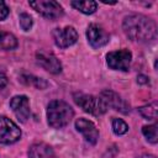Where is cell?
<instances>
[{"instance_id": "20", "label": "cell", "mask_w": 158, "mask_h": 158, "mask_svg": "<svg viewBox=\"0 0 158 158\" xmlns=\"http://www.w3.org/2000/svg\"><path fill=\"white\" fill-rule=\"evenodd\" d=\"M19 21H20V26H21V28H22L23 31H30V30H31L33 21H32V17H31L28 14H26V12L20 14Z\"/></svg>"}, {"instance_id": "13", "label": "cell", "mask_w": 158, "mask_h": 158, "mask_svg": "<svg viewBox=\"0 0 158 158\" xmlns=\"http://www.w3.org/2000/svg\"><path fill=\"white\" fill-rule=\"evenodd\" d=\"M28 158H57V156L49 144L44 142H37L30 147Z\"/></svg>"}, {"instance_id": "4", "label": "cell", "mask_w": 158, "mask_h": 158, "mask_svg": "<svg viewBox=\"0 0 158 158\" xmlns=\"http://www.w3.org/2000/svg\"><path fill=\"white\" fill-rule=\"evenodd\" d=\"M28 4L35 11H37L40 15L48 20H57L64 14L63 7L59 5V2L54 0H36L28 1Z\"/></svg>"}, {"instance_id": "12", "label": "cell", "mask_w": 158, "mask_h": 158, "mask_svg": "<svg viewBox=\"0 0 158 158\" xmlns=\"http://www.w3.org/2000/svg\"><path fill=\"white\" fill-rule=\"evenodd\" d=\"M75 128L78 132H80L85 141L89 143V144H96L98 139H99V130L96 128L95 123L90 120H86L84 117H80V118H77L75 120Z\"/></svg>"}, {"instance_id": "21", "label": "cell", "mask_w": 158, "mask_h": 158, "mask_svg": "<svg viewBox=\"0 0 158 158\" xmlns=\"http://www.w3.org/2000/svg\"><path fill=\"white\" fill-rule=\"evenodd\" d=\"M9 12H10V10H9L7 5L5 4V1L0 0V21L5 20L9 16Z\"/></svg>"}, {"instance_id": "2", "label": "cell", "mask_w": 158, "mask_h": 158, "mask_svg": "<svg viewBox=\"0 0 158 158\" xmlns=\"http://www.w3.org/2000/svg\"><path fill=\"white\" fill-rule=\"evenodd\" d=\"M74 110L63 100H53L47 106V121L53 128H63L72 121Z\"/></svg>"}, {"instance_id": "3", "label": "cell", "mask_w": 158, "mask_h": 158, "mask_svg": "<svg viewBox=\"0 0 158 158\" xmlns=\"http://www.w3.org/2000/svg\"><path fill=\"white\" fill-rule=\"evenodd\" d=\"M74 101L78 106L83 109V111L93 115V116H101L107 111V106L102 101L100 96H94L83 93H75L73 95Z\"/></svg>"}, {"instance_id": "5", "label": "cell", "mask_w": 158, "mask_h": 158, "mask_svg": "<svg viewBox=\"0 0 158 158\" xmlns=\"http://www.w3.org/2000/svg\"><path fill=\"white\" fill-rule=\"evenodd\" d=\"M20 127L9 117L0 116V143L1 144H12L21 138Z\"/></svg>"}, {"instance_id": "17", "label": "cell", "mask_w": 158, "mask_h": 158, "mask_svg": "<svg viewBox=\"0 0 158 158\" xmlns=\"http://www.w3.org/2000/svg\"><path fill=\"white\" fill-rule=\"evenodd\" d=\"M21 81L25 83L26 85H32V86H35V88H37L40 90H42V89H44V88L48 86V83L44 79L38 78V77H35V75H31V74L30 75L28 74L21 75Z\"/></svg>"}, {"instance_id": "18", "label": "cell", "mask_w": 158, "mask_h": 158, "mask_svg": "<svg viewBox=\"0 0 158 158\" xmlns=\"http://www.w3.org/2000/svg\"><path fill=\"white\" fill-rule=\"evenodd\" d=\"M142 135L146 137V139L152 143L156 144L158 142V130H157V125H146L142 127Z\"/></svg>"}, {"instance_id": "14", "label": "cell", "mask_w": 158, "mask_h": 158, "mask_svg": "<svg viewBox=\"0 0 158 158\" xmlns=\"http://www.w3.org/2000/svg\"><path fill=\"white\" fill-rule=\"evenodd\" d=\"M19 42L16 40V37L10 33V32H0V49L4 51H12L15 48H17Z\"/></svg>"}, {"instance_id": "8", "label": "cell", "mask_w": 158, "mask_h": 158, "mask_svg": "<svg viewBox=\"0 0 158 158\" xmlns=\"http://www.w3.org/2000/svg\"><path fill=\"white\" fill-rule=\"evenodd\" d=\"M54 43L59 48H67L73 46L78 41V32L73 26H65L64 28H54L52 31Z\"/></svg>"}, {"instance_id": "15", "label": "cell", "mask_w": 158, "mask_h": 158, "mask_svg": "<svg viewBox=\"0 0 158 158\" xmlns=\"http://www.w3.org/2000/svg\"><path fill=\"white\" fill-rule=\"evenodd\" d=\"M70 5H72L75 10L80 11V12H83V14H85V15H91V14H94V12L96 11V9H98V2H96V1H93V0H86V1H72Z\"/></svg>"}, {"instance_id": "7", "label": "cell", "mask_w": 158, "mask_h": 158, "mask_svg": "<svg viewBox=\"0 0 158 158\" xmlns=\"http://www.w3.org/2000/svg\"><path fill=\"white\" fill-rule=\"evenodd\" d=\"M99 96L102 99V101L105 102L107 109L110 107V109H112L115 111H118L121 114H125V115L131 111L130 104L125 99H122L121 95H118L117 93H115L112 90H109V89L102 90Z\"/></svg>"}, {"instance_id": "10", "label": "cell", "mask_w": 158, "mask_h": 158, "mask_svg": "<svg viewBox=\"0 0 158 158\" xmlns=\"http://www.w3.org/2000/svg\"><path fill=\"white\" fill-rule=\"evenodd\" d=\"M36 60L37 63L51 74H59L62 72V63L60 60L51 52L46 51H38L36 53Z\"/></svg>"}, {"instance_id": "11", "label": "cell", "mask_w": 158, "mask_h": 158, "mask_svg": "<svg viewBox=\"0 0 158 158\" xmlns=\"http://www.w3.org/2000/svg\"><path fill=\"white\" fill-rule=\"evenodd\" d=\"M10 107L15 114V116L21 122H26L28 120L31 115V110H30V100L26 95H16L11 98Z\"/></svg>"}, {"instance_id": "19", "label": "cell", "mask_w": 158, "mask_h": 158, "mask_svg": "<svg viewBox=\"0 0 158 158\" xmlns=\"http://www.w3.org/2000/svg\"><path fill=\"white\" fill-rule=\"evenodd\" d=\"M111 126H112V131L115 135L117 136H121V135H125L127 131H128V125L122 120V118H112V122H111Z\"/></svg>"}, {"instance_id": "1", "label": "cell", "mask_w": 158, "mask_h": 158, "mask_svg": "<svg viewBox=\"0 0 158 158\" xmlns=\"http://www.w3.org/2000/svg\"><path fill=\"white\" fill-rule=\"evenodd\" d=\"M122 30L131 41L141 43H148L157 37L156 22L151 17L141 14L126 16L122 21Z\"/></svg>"}, {"instance_id": "6", "label": "cell", "mask_w": 158, "mask_h": 158, "mask_svg": "<svg viewBox=\"0 0 158 158\" xmlns=\"http://www.w3.org/2000/svg\"><path fill=\"white\" fill-rule=\"evenodd\" d=\"M132 60V53L128 49H118V51H112L106 54V63L109 68L114 70H121V72H127L130 69Z\"/></svg>"}, {"instance_id": "22", "label": "cell", "mask_w": 158, "mask_h": 158, "mask_svg": "<svg viewBox=\"0 0 158 158\" xmlns=\"http://www.w3.org/2000/svg\"><path fill=\"white\" fill-rule=\"evenodd\" d=\"M7 85V77L5 75V73L0 72V90L4 89Z\"/></svg>"}, {"instance_id": "16", "label": "cell", "mask_w": 158, "mask_h": 158, "mask_svg": "<svg viewBox=\"0 0 158 158\" xmlns=\"http://www.w3.org/2000/svg\"><path fill=\"white\" fill-rule=\"evenodd\" d=\"M157 109H158V104H157V101H153L151 104L138 107V112L146 120H156L157 118Z\"/></svg>"}, {"instance_id": "9", "label": "cell", "mask_w": 158, "mask_h": 158, "mask_svg": "<svg viewBox=\"0 0 158 158\" xmlns=\"http://www.w3.org/2000/svg\"><path fill=\"white\" fill-rule=\"evenodd\" d=\"M86 38L93 48H100L109 43L110 35L101 26L96 23H90L86 30Z\"/></svg>"}, {"instance_id": "24", "label": "cell", "mask_w": 158, "mask_h": 158, "mask_svg": "<svg viewBox=\"0 0 158 158\" xmlns=\"http://www.w3.org/2000/svg\"><path fill=\"white\" fill-rule=\"evenodd\" d=\"M137 158H157V157L153 156V154H142V156H139Z\"/></svg>"}, {"instance_id": "23", "label": "cell", "mask_w": 158, "mask_h": 158, "mask_svg": "<svg viewBox=\"0 0 158 158\" xmlns=\"http://www.w3.org/2000/svg\"><path fill=\"white\" fill-rule=\"evenodd\" d=\"M137 83L138 84H148L149 83V78L147 75H144V74H139L137 77Z\"/></svg>"}]
</instances>
